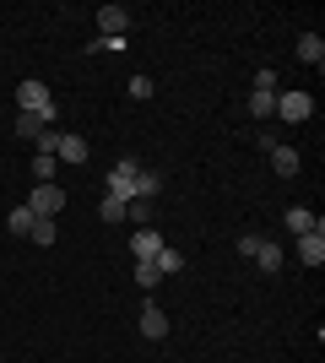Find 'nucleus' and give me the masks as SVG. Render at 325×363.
Instances as JSON below:
<instances>
[{
    "instance_id": "1",
    "label": "nucleus",
    "mask_w": 325,
    "mask_h": 363,
    "mask_svg": "<svg viewBox=\"0 0 325 363\" xmlns=\"http://www.w3.org/2000/svg\"><path fill=\"white\" fill-rule=\"evenodd\" d=\"M136 174H141L136 157H120V163L103 174V196H114V201H136Z\"/></svg>"
},
{
    "instance_id": "2",
    "label": "nucleus",
    "mask_w": 325,
    "mask_h": 363,
    "mask_svg": "<svg viewBox=\"0 0 325 363\" xmlns=\"http://www.w3.org/2000/svg\"><path fill=\"white\" fill-rule=\"evenodd\" d=\"M16 114H49V120H55L60 104H55V92H49L44 82H22V87H16Z\"/></svg>"
},
{
    "instance_id": "3",
    "label": "nucleus",
    "mask_w": 325,
    "mask_h": 363,
    "mask_svg": "<svg viewBox=\"0 0 325 363\" xmlns=\"http://www.w3.org/2000/svg\"><path fill=\"white\" fill-rule=\"evenodd\" d=\"M60 206H65L60 184H33V196H28V212L33 217H60Z\"/></svg>"
},
{
    "instance_id": "4",
    "label": "nucleus",
    "mask_w": 325,
    "mask_h": 363,
    "mask_svg": "<svg viewBox=\"0 0 325 363\" xmlns=\"http://www.w3.org/2000/svg\"><path fill=\"white\" fill-rule=\"evenodd\" d=\"M277 114H282V120H293V125H304L314 114V98H309V92H277Z\"/></svg>"
},
{
    "instance_id": "5",
    "label": "nucleus",
    "mask_w": 325,
    "mask_h": 363,
    "mask_svg": "<svg viewBox=\"0 0 325 363\" xmlns=\"http://www.w3.org/2000/svg\"><path fill=\"white\" fill-rule=\"evenodd\" d=\"M298 260H304L309 272H320V266H325V223L314 228V233H298Z\"/></svg>"
},
{
    "instance_id": "6",
    "label": "nucleus",
    "mask_w": 325,
    "mask_h": 363,
    "mask_svg": "<svg viewBox=\"0 0 325 363\" xmlns=\"http://www.w3.org/2000/svg\"><path fill=\"white\" fill-rule=\"evenodd\" d=\"M125 28H130L125 6H98V38H125Z\"/></svg>"
},
{
    "instance_id": "7",
    "label": "nucleus",
    "mask_w": 325,
    "mask_h": 363,
    "mask_svg": "<svg viewBox=\"0 0 325 363\" xmlns=\"http://www.w3.org/2000/svg\"><path fill=\"white\" fill-rule=\"evenodd\" d=\"M49 130H55L49 114H16V120H11V136L16 141H38V136H49Z\"/></svg>"
},
{
    "instance_id": "8",
    "label": "nucleus",
    "mask_w": 325,
    "mask_h": 363,
    "mask_svg": "<svg viewBox=\"0 0 325 363\" xmlns=\"http://www.w3.org/2000/svg\"><path fill=\"white\" fill-rule=\"evenodd\" d=\"M87 141L76 136V130H55V157H65V163H87Z\"/></svg>"
},
{
    "instance_id": "9",
    "label": "nucleus",
    "mask_w": 325,
    "mask_h": 363,
    "mask_svg": "<svg viewBox=\"0 0 325 363\" xmlns=\"http://www.w3.org/2000/svg\"><path fill=\"white\" fill-rule=\"evenodd\" d=\"M130 255L136 260H157L163 255V233H157V228H136V233H130Z\"/></svg>"
},
{
    "instance_id": "10",
    "label": "nucleus",
    "mask_w": 325,
    "mask_h": 363,
    "mask_svg": "<svg viewBox=\"0 0 325 363\" xmlns=\"http://www.w3.org/2000/svg\"><path fill=\"white\" fill-rule=\"evenodd\" d=\"M266 157H271V168H277L282 179H298V168H304V157H298L293 147H282V141H271V147H266Z\"/></svg>"
},
{
    "instance_id": "11",
    "label": "nucleus",
    "mask_w": 325,
    "mask_h": 363,
    "mask_svg": "<svg viewBox=\"0 0 325 363\" xmlns=\"http://www.w3.org/2000/svg\"><path fill=\"white\" fill-rule=\"evenodd\" d=\"M141 336H147V342H163V336H169V315H163L157 303H141Z\"/></svg>"
},
{
    "instance_id": "12",
    "label": "nucleus",
    "mask_w": 325,
    "mask_h": 363,
    "mask_svg": "<svg viewBox=\"0 0 325 363\" xmlns=\"http://www.w3.org/2000/svg\"><path fill=\"white\" fill-rule=\"evenodd\" d=\"M298 60L314 65V71L325 65V38H320V33H304V38H298Z\"/></svg>"
},
{
    "instance_id": "13",
    "label": "nucleus",
    "mask_w": 325,
    "mask_h": 363,
    "mask_svg": "<svg viewBox=\"0 0 325 363\" xmlns=\"http://www.w3.org/2000/svg\"><path fill=\"white\" fill-rule=\"evenodd\" d=\"M282 223H287V233H314V228H320V217H314L309 206H287V217H282Z\"/></svg>"
},
{
    "instance_id": "14",
    "label": "nucleus",
    "mask_w": 325,
    "mask_h": 363,
    "mask_svg": "<svg viewBox=\"0 0 325 363\" xmlns=\"http://www.w3.org/2000/svg\"><path fill=\"white\" fill-rule=\"evenodd\" d=\"M244 108L255 114V120H271V114H277V92H249Z\"/></svg>"
},
{
    "instance_id": "15",
    "label": "nucleus",
    "mask_w": 325,
    "mask_h": 363,
    "mask_svg": "<svg viewBox=\"0 0 325 363\" xmlns=\"http://www.w3.org/2000/svg\"><path fill=\"white\" fill-rule=\"evenodd\" d=\"M157 190H163V174H157V168H141L136 174V201H152Z\"/></svg>"
},
{
    "instance_id": "16",
    "label": "nucleus",
    "mask_w": 325,
    "mask_h": 363,
    "mask_svg": "<svg viewBox=\"0 0 325 363\" xmlns=\"http://www.w3.org/2000/svg\"><path fill=\"white\" fill-rule=\"evenodd\" d=\"M125 223L130 228H152V201H125Z\"/></svg>"
},
{
    "instance_id": "17",
    "label": "nucleus",
    "mask_w": 325,
    "mask_h": 363,
    "mask_svg": "<svg viewBox=\"0 0 325 363\" xmlns=\"http://www.w3.org/2000/svg\"><path fill=\"white\" fill-rule=\"evenodd\" d=\"M33 223H38V217L28 212V201H22V206H11V217H6V228H11V233H22V239L33 233Z\"/></svg>"
},
{
    "instance_id": "18",
    "label": "nucleus",
    "mask_w": 325,
    "mask_h": 363,
    "mask_svg": "<svg viewBox=\"0 0 325 363\" xmlns=\"http://www.w3.org/2000/svg\"><path fill=\"white\" fill-rule=\"evenodd\" d=\"M255 260H261V272H266V277H277V272H282V250H277V244H266V239H261V250H255Z\"/></svg>"
},
{
    "instance_id": "19",
    "label": "nucleus",
    "mask_w": 325,
    "mask_h": 363,
    "mask_svg": "<svg viewBox=\"0 0 325 363\" xmlns=\"http://www.w3.org/2000/svg\"><path fill=\"white\" fill-rule=\"evenodd\" d=\"M152 266H157V277H173V272H185V255H179V250H169V244H163V255H157Z\"/></svg>"
},
{
    "instance_id": "20",
    "label": "nucleus",
    "mask_w": 325,
    "mask_h": 363,
    "mask_svg": "<svg viewBox=\"0 0 325 363\" xmlns=\"http://www.w3.org/2000/svg\"><path fill=\"white\" fill-rule=\"evenodd\" d=\"M33 179H38V184H55V157H49V152H33Z\"/></svg>"
},
{
    "instance_id": "21",
    "label": "nucleus",
    "mask_w": 325,
    "mask_h": 363,
    "mask_svg": "<svg viewBox=\"0 0 325 363\" xmlns=\"http://www.w3.org/2000/svg\"><path fill=\"white\" fill-rule=\"evenodd\" d=\"M28 239H33V244H44V250H49V244H55V217H38Z\"/></svg>"
},
{
    "instance_id": "22",
    "label": "nucleus",
    "mask_w": 325,
    "mask_h": 363,
    "mask_svg": "<svg viewBox=\"0 0 325 363\" xmlns=\"http://www.w3.org/2000/svg\"><path fill=\"white\" fill-rule=\"evenodd\" d=\"M98 217H103V223H125V201L103 196V201H98Z\"/></svg>"
},
{
    "instance_id": "23",
    "label": "nucleus",
    "mask_w": 325,
    "mask_h": 363,
    "mask_svg": "<svg viewBox=\"0 0 325 363\" xmlns=\"http://www.w3.org/2000/svg\"><path fill=\"white\" fill-rule=\"evenodd\" d=\"M136 282H141L147 293H152L157 282H163V277H157V266H152V260H136Z\"/></svg>"
},
{
    "instance_id": "24",
    "label": "nucleus",
    "mask_w": 325,
    "mask_h": 363,
    "mask_svg": "<svg viewBox=\"0 0 325 363\" xmlns=\"http://www.w3.org/2000/svg\"><path fill=\"white\" fill-rule=\"evenodd\" d=\"M152 76H130V98H136V104H141V98H152Z\"/></svg>"
},
{
    "instance_id": "25",
    "label": "nucleus",
    "mask_w": 325,
    "mask_h": 363,
    "mask_svg": "<svg viewBox=\"0 0 325 363\" xmlns=\"http://www.w3.org/2000/svg\"><path fill=\"white\" fill-rule=\"evenodd\" d=\"M255 92H277V71H271V65L255 71Z\"/></svg>"
},
{
    "instance_id": "26",
    "label": "nucleus",
    "mask_w": 325,
    "mask_h": 363,
    "mask_svg": "<svg viewBox=\"0 0 325 363\" xmlns=\"http://www.w3.org/2000/svg\"><path fill=\"white\" fill-rule=\"evenodd\" d=\"M255 250H261V233H239V255L255 260Z\"/></svg>"
}]
</instances>
